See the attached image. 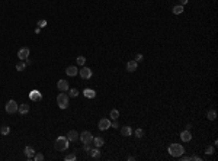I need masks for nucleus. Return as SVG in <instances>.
Instances as JSON below:
<instances>
[{
  "mask_svg": "<svg viewBox=\"0 0 218 161\" xmlns=\"http://www.w3.org/2000/svg\"><path fill=\"white\" fill-rule=\"evenodd\" d=\"M54 147L57 151H67L70 147V141L67 139V136H58L54 142Z\"/></svg>",
  "mask_w": 218,
  "mask_h": 161,
  "instance_id": "nucleus-1",
  "label": "nucleus"
},
{
  "mask_svg": "<svg viewBox=\"0 0 218 161\" xmlns=\"http://www.w3.org/2000/svg\"><path fill=\"white\" fill-rule=\"evenodd\" d=\"M167 151H169V154H170L172 157L177 158V157H180V155L185 153V148H183V145H180V144H172Z\"/></svg>",
  "mask_w": 218,
  "mask_h": 161,
  "instance_id": "nucleus-2",
  "label": "nucleus"
},
{
  "mask_svg": "<svg viewBox=\"0 0 218 161\" xmlns=\"http://www.w3.org/2000/svg\"><path fill=\"white\" fill-rule=\"evenodd\" d=\"M57 103H58V108L60 109H67L68 108V103H70V96L67 93H60L58 97H57Z\"/></svg>",
  "mask_w": 218,
  "mask_h": 161,
  "instance_id": "nucleus-3",
  "label": "nucleus"
},
{
  "mask_svg": "<svg viewBox=\"0 0 218 161\" xmlns=\"http://www.w3.org/2000/svg\"><path fill=\"white\" fill-rule=\"evenodd\" d=\"M18 106H19V105H18L15 100H7L6 105H4V109H6V112H7L9 115H13V113L18 112Z\"/></svg>",
  "mask_w": 218,
  "mask_h": 161,
  "instance_id": "nucleus-4",
  "label": "nucleus"
},
{
  "mask_svg": "<svg viewBox=\"0 0 218 161\" xmlns=\"http://www.w3.org/2000/svg\"><path fill=\"white\" fill-rule=\"evenodd\" d=\"M79 74H80V77L82 79H85V80H89V79H92V76H93V71L89 68V67H85V65H82V68L79 70Z\"/></svg>",
  "mask_w": 218,
  "mask_h": 161,
  "instance_id": "nucleus-5",
  "label": "nucleus"
},
{
  "mask_svg": "<svg viewBox=\"0 0 218 161\" xmlns=\"http://www.w3.org/2000/svg\"><path fill=\"white\" fill-rule=\"evenodd\" d=\"M79 139H82L83 144H92L93 142V135L89 131H85V132L79 134Z\"/></svg>",
  "mask_w": 218,
  "mask_h": 161,
  "instance_id": "nucleus-6",
  "label": "nucleus"
},
{
  "mask_svg": "<svg viewBox=\"0 0 218 161\" xmlns=\"http://www.w3.org/2000/svg\"><path fill=\"white\" fill-rule=\"evenodd\" d=\"M29 99H31L32 102H40V100L42 99V94H41L40 90H31V93H29Z\"/></svg>",
  "mask_w": 218,
  "mask_h": 161,
  "instance_id": "nucleus-7",
  "label": "nucleus"
},
{
  "mask_svg": "<svg viewBox=\"0 0 218 161\" xmlns=\"http://www.w3.org/2000/svg\"><path fill=\"white\" fill-rule=\"evenodd\" d=\"M29 57V48H20L18 51V58H20V61H25Z\"/></svg>",
  "mask_w": 218,
  "mask_h": 161,
  "instance_id": "nucleus-8",
  "label": "nucleus"
},
{
  "mask_svg": "<svg viewBox=\"0 0 218 161\" xmlns=\"http://www.w3.org/2000/svg\"><path fill=\"white\" fill-rule=\"evenodd\" d=\"M97 126H99V129H100V131H106V129H109V128H111V121L103 118V119H100V121H99Z\"/></svg>",
  "mask_w": 218,
  "mask_h": 161,
  "instance_id": "nucleus-9",
  "label": "nucleus"
},
{
  "mask_svg": "<svg viewBox=\"0 0 218 161\" xmlns=\"http://www.w3.org/2000/svg\"><path fill=\"white\" fill-rule=\"evenodd\" d=\"M66 74H67V76H70V77H74V76H77V74H79V68H77L76 65H70V67H67V68H66Z\"/></svg>",
  "mask_w": 218,
  "mask_h": 161,
  "instance_id": "nucleus-10",
  "label": "nucleus"
},
{
  "mask_svg": "<svg viewBox=\"0 0 218 161\" xmlns=\"http://www.w3.org/2000/svg\"><path fill=\"white\" fill-rule=\"evenodd\" d=\"M180 139L183 141V142H189L190 139H192V134H190V131L186 128L182 134H180Z\"/></svg>",
  "mask_w": 218,
  "mask_h": 161,
  "instance_id": "nucleus-11",
  "label": "nucleus"
},
{
  "mask_svg": "<svg viewBox=\"0 0 218 161\" xmlns=\"http://www.w3.org/2000/svg\"><path fill=\"white\" fill-rule=\"evenodd\" d=\"M57 87H58V90H61V91H68V83L66 80H58L57 83Z\"/></svg>",
  "mask_w": 218,
  "mask_h": 161,
  "instance_id": "nucleus-12",
  "label": "nucleus"
},
{
  "mask_svg": "<svg viewBox=\"0 0 218 161\" xmlns=\"http://www.w3.org/2000/svg\"><path fill=\"white\" fill-rule=\"evenodd\" d=\"M25 155H26V158L28 160H32L34 158V155H35V150L32 148V147H25Z\"/></svg>",
  "mask_w": 218,
  "mask_h": 161,
  "instance_id": "nucleus-13",
  "label": "nucleus"
},
{
  "mask_svg": "<svg viewBox=\"0 0 218 161\" xmlns=\"http://www.w3.org/2000/svg\"><path fill=\"white\" fill-rule=\"evenodd\" d=\"M90 155H92V158L93 160H99L100 157H102V153H100V150L96 147V148H93V150H90V153H89Z\"/></svg>",
  "mask_w": 218,
  "mask_h": 161,
  "instance_id": "nucleus-14",
  "label": "nucleus"
},
{
  "mask_svg": "<svg viewBox=\"0 0 218 161\" xmlns=\"http://www.w3.org/2000/svg\"><path fill=\"white\" fill-rule=\"evenodd\" d=\"M137 67H138V63H137L135 60H132V61H128V63H127V70H128L130 73H134V71L137 70Z\"/></svg>",
  "mask_w": 218,
  "mask_h": 161,
  "instance_id": "nucleus-15",
  "label": "nucleus"
},
{
  "mask_svg": "<svg viewBox=\"0 0 218 161\" xmlns=\"http://www.w3.org/2000/svg\"><path fill=\"white\" fill-rule=\"evenodd\" d=\"M18 112H19L20 115H26V113L29 112V105H26V103L19 105V106H18Z\"/></svg>",
  "mask_w": 218,
  "mask_h": 161,
  "instance_id": "nucleus-16",
  "label": "nucleus"
},
{
  "mask_svg": "<svg viewBox=\"0 0 218 161\" xmlns=\"http://www.w3.org/2000/svg\"><path fill=\"white\" fill-rule=\"evenodd\" d=\"M67 139H68V141H71V142L79 141V132H77V131H70V132H68V135H67Z\"/></svg>",
  "mask_w": 218,
  "mask_h": 161,
  "instance_id": "nucleus-17",
  "label": "nucleus"
},
{
  "mask_svg": "<svg viewBox=\"0 0 218 161\" xmlns=\"http://www.w3.org/2000/svg\"><path fill=\"white\" fill-rule=\"evenodd\" d=\"M95 147H97V148H100L102 145H105V139L102 138V136H95L93 138V142H92Z\"/></svg>",
  "mask_w": 218,
  "mask_h": 161,
  "instance_id": "nucleus-18",
  "label": "nucleus"
},
{
  "mask_svg": "<svg viewBox=\"0 0 218 161\" xmlns=\"http://www.w3.org/2000/svg\"><path fill=\"white\" fill-rule=\"evenodd\" d=\"M121 135L122 136H131L132 135V129H131V126H124V128H121Z\"/></svg>",
  "mask_w": 218,
  "mask_h": 161,
  "instance_id": "nucleus-19",
  "label": "nucleus"
},
{
  "mask_svg": "<svg viewBox=\"0 0 218 161\" xmlns=\"http://www.w3.org/2000/svg\"><path fill=\"white\" fill-rule=\"evenodd\" d=\"M83 94L86 96L87 99H93V97L96 96V91H95V90H92V89H86V90L83 91Z\"/></svg>",
  "mask_w": 218,
  "mask_h": 161,
  "instance_id": "nucleus-20",
  "label": "nucleus"
},
{
  "mask_svg": "<svg viewBox=\"0 0 218 161\" xmlns=\"http://www.w3.org/2000/svg\"><path fill=\"white\" fill-rule=\"evenodd\" d=\"M207 118H208L210 121H215V119H217V112H215L214 109L208 110V113H207Z\"/></svg>",
  "mask_w": 218,
  "mask_h": 161,
  "instance_id": "nucleus-21",
  "label": "nucleus"
},
{
  "mask_svg": "<svg viewBox=\"0 0 218 161\" xmlns=\"http://www.w3.org/2000/svg\"><path fill=\"white\" fill-rule=\"evenodd\" d=\"M25 67H26V63H25V61H19V63L16 64V70H18V71H23Z\"/></svg>",
  "mask_w": 218,
  "mask_h": 161,
  "instance_id": "nucleus-22",
  "label": "nucleus"
},
{
  "mask_svg": "<svg viewBox=\"0 0 218 161\" xmlns=\"http://www.w3.org/2000/svg\"><path fill=\"white\" fill-rule=\"evenodd\" d=\"M111 119H114V121H116L118 119V116H119V110H116V109H112L111 110Z\"/></svg>",
  "mask_w": 218,
  "mask_h": 161,
  "instance_id": "nucleus-23",
  "label": "nucleus"
},
{
  "mask_svg": "<svg viewBox=\"0 0 218 161\" xmlns=\"http://www.w3.org/2000/svg\"><path fill=\"white\" fill-rule=\"evenodd\" d=\"M173 13H174V15H180V13H183V6H180V4L174 6V7H173Z\"/></svg>",
  "mask_w": 218,
  "mask_h": 161,
  "instance_id": "nucleus-24",
  "label": "nucleus"
},
{
  "mask_svg": "<svg viewBox=\"0 0 218 161\" xmlns=\"http://www.w3.org/2000/svg\"><path fill=\"white\" fill-rule=\"evenodd\" d=\"M134 134H135V136H137V138H140V139H141V138L144 136V129H143V128H138V129H135V132H134Z\"/></svg>",
  "mask_w": 218,
  "mask_h": 161,
  "instance_id": "nucleus-25",
  "label": "nucleus"
},
{
  "mask_svg": "<svg viewBox=\"0 0 218 161\" xmlns=\"http://www.w3.org/2000/svg\"><path fill=\"white\" fill-rule=\"evenodd\" d=\"M76 61H77V65H80V67H82V65H85L86 58H85L83 55H80V57H77V60H76Z\"/></svg>",
  "mask_w": 218,
  "mask_h": 161,
  "instance_id": "nucleus-26",
  "label": "nucleus"
},
{
  "mask_svg": "<svg viewBox=\"0 0 218 161\" xmlns=\"http://www.w3.org/2000/svg\"><path fill=\"white\" fill-rule=\"evenodd\" d=\"M9 132H10V128H9V126H6V125H4V126H1V128H0V134H1V135H7Z\"/></svg>",
  "mask_w": 218,
  "mask_h": 161,
  "instance_id": "nucleus-27",
  "label": "nucleus"
},
{
  "mask_svg": "<svg viewBox=\"0 0 218 161\" xmlns=\"http://www.w3.org/2000/svg\"><path fill=\"white\" fill-rule=\"evenodd\" d=\"M68 90H70V94H68L70 97H77L79 96V90L77 89H68Z\"/></svg>",
  "mask_w": 218,
  "mask_h": 161,
  "instance_id": "nucleus-28",
  "label": "nucleus"
},
{
  "mask_svg": "<svg viewBox=\"0 0 218 161\" xmlns=\"http://www.w3.org/2000/svg\"><path fill=\"white\" fill-rule=\"evenodd\" d=\"M214 151H215V148H214L212 145H208V147H207V150H205V153H207L208 155H211V154H214Z\"/></svg>",
  "mask_w": 218,
  "mask_h": 161,
  "instance_id": "nucleus-29",
  "label": "nucleus"
},
{
  "mask_svg": "<svg viewBox=\"0 0 218 161\" xmlns=\"http://www.w3.org/2000/svg\"><path fill=\"white\" fill-rule=\"evenodd\" d=\"M76 158H77V157H76V154H73V153L68 154V155H66V161H74Z\"/></svg>",
  "mask_w": 218,
  "mask_h": 161,
  "instance_id": "nucleus-30",
  "label": "nucleus"
},
{
  "mask_svg": "<svg viewBox=\"0 0 218 161\" xmlns=\"http://www.w3.org/2000/svg\"><path fill=\"white\" fill-rule=\"evenodd\" d=\"M34 160L35 161H42L44 160V154H41V153L35 154V155H34Z\"/></svg>",
  "mask_w": 218,
  "mask_h": 161,
  "instance_id": "nucleus-31",
  "label": "nucleus"
},
{
  "mask_svg": "<svg viewBox=\"0 0 218 161\" xmlns=\"http://www.w3.org/2000/svg\"><path fill=\"white\" fill-rule=\"evenodd\" d=\"M44 26H47V20H45V19L38 20V28H44Z\"/></svg>",
  "mask_w": 218,
  "mask_h": 161,
  "instance_id": "nucleus-32",
  "label": "nucleus"
},
{
  "mask_svg": "<svg viewBox=\"0 0 218 161\" xmlns=\"http://www.w3.org/2000/svg\"><path fill=\"white\" fill-rule=\"evenodd\" d=\"M143 60H144V57H143L141 54H137V55H135V61H137V63H141Z\"/></svg>",
  "mask_w": 218,
  "mask_h": 161,
  "instance_id": "nucleus-33",
  "label": "nucleus"
},
{
  "mask_svg": "<svg viewBox=\"0 0 218 161\" xmlns=\"http://www.w3.org/2000/svg\"><path fill=\"white\" fill-rule=\"evenodd\" d=\"M90 150H92L90 144H85V147H83V151H86V153H90Z\"/></svg>",
  "mask_w": 218,
  "mask_h": 161,
  "instance_id": "nucleus-34",
  "label": "nucleus"
},
{
  "mask_svg": "<svg viewBox=\"0 0 218 161\" xmlns=\"http://www.w3.org/2000/svg\"><path fill=\"white\" fill-rule=\"evenodd\" d=\"M111 126L116 129V128H119V123H118V122H116V121H114V122H111Z\"/></svg>",
  "mask_w": 218,
  "mask_h": 161,
  "instance_id": "nucleus-35",
  "label": "nucleus"
},
{
  "mask_svg": "<svg viewBox=\"0 0 218 161\" xmlns=\"http://www.w3.org/2000/svg\"><path fill=\"white\" fill-rule=\"evenodd\" d=\"M190 160H195V161H201V157H199V155H193V157H190Z\"/></svg>",
  "mask_w": 218,
  "mask_h": 161,
  "instance_id": "nucleus-36",
  "label": "nucleus"
},
{
  "mask_svg": "<svg viewBox=\"0 0 218 161\" xmlns=\"http://www.w3.org/2000/svg\"><path fill=\"white\" fill-rule=\"evenodd\" d=\"M188 1H189V0H180V6H185V4H188Z\"/></svg>",
  "mask_w": 218,
  "mask_h": 161,
  "instance_id": "nucleus-37",
  "label": "nucleus"
}]
</instances>
